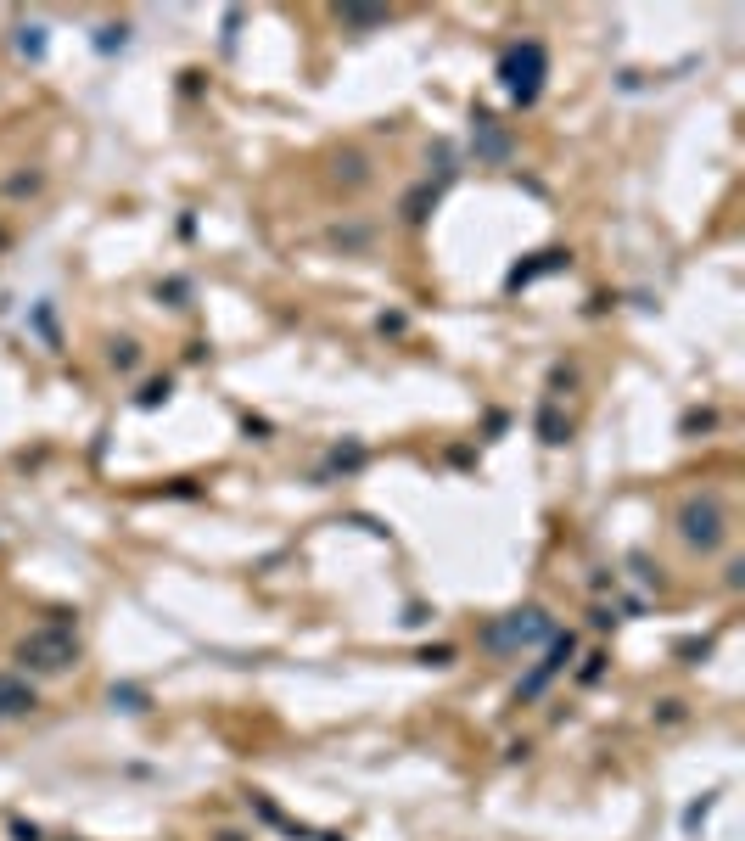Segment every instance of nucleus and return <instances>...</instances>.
<instances>
[{"mask_svg": "<svg viewBox=\"0 0 745 841\" xmlns=\"http://www.w3.org/2000/svg\"><path fill=\"white\" fill-rule=\"evenodd\" d=\"M544 79H549V51L544 40H516L499 51V85L516 107H533L544 96Z\"/></svg>", "mask_w": 745, "mask_h": 841, "instance_id": "obj_1", "label": "nucleus"}, {"mask_svg": "<svg viewBox=\"0 0 745 841\" xmlns=\"http://www.w3.org/2000/svg\"><path fill=\"white\" fill-rule=\"evenodd\" d=\"M17 662L34 673H62L79 662V634H73V623H45L34 628L29 640L17 645Z\"/></svg>", "mask_w": 745, "mask_h": 841, "instance_id": "obj_2", "label": "nucleus"}, {"mask_svg": "<svg viewBox=\"0 0 745 841\" xmlns=\"http://www.w3.org/2000/svg\"><path fill=\"white\" fill-rule=\"evenodd\" d=\"M678 533H684V544H695V550H717L723 533H729L723 499H717L712 488H706V494H689L684 505H678Z\"/></svg>", "mask_w": 745, "mask_h": 841, "instance_id": "obj_3", "label": "nucleus"}, {"mask_svg": "<svg viewBox=\"0 0 745 841\" xmlns=\"http://www.w3.org/2000/svg\"><path fill=\"white\" fill-rule=\"evenodd\" d=\"M544 634H549V617L538 612V606H527V612H510V623L488 628V645H493V651H510V645L544 640Z\"/></svg>", "mask_w": 745, "mask_h": 841, "instance_id": "obj_4", "label": "nucleus"}, {"mask_svg": "<svg viewBox=\"0 0 745 841\" xmlns=\"http://www.w3.org/2000/svg\"><path fill=\"white\" fill-rule=\"evenodd\" d=\"M566 264H572V253H566V247H549V253H533L527 264H516V270L505 275V286H510V292H521V286H533L538 275H561Z\"/></svg>", "mask_w": 745, "mask_h": 841, "instance_id": "obj_5", "label": "nucleus"}, {"mask_svg": "<svg viewBox=\"0 0 745 841\" xmlns=\"http://www.w3.org/2000/svg\"><path fill=\"white\" fill-rule=\"evenodd\" d=\"M566 662H572V634H555V645H549V656L538 662V673H533V679H527V685L516 690V696H538V690H544L549 679H555V673L566 668Z\"/></svg>", "mask_w": 745, "mask_h": 841, "instance_id": "obj_6", "label": "nucleus"}, {"mask_svg": "<svg viewBox=\"0 0 745 841\" xmlns=\"http://www.w3.org/2000/svg\"><path fill=\"white\" fill-rule=\"evenodd\" d=\"M17 713H34V690L23 679H6L0 673V718H17Z\"/></svg>", "mask_w": 745, "mask_h": 841, "instance_id": "obj_7", "label": "nucleus"}, {"mask_svg": "<svg viewBox=\"0 0 745 841\" xmlns=\"http://www.w3.org/2000/svg\"><path fill=\"white\" fill-rule=\"evenodd\" d=\"M437 197H443V186H432V180H421V186L404 197V225H426V214L437 208Z\"/></svg>", "mask_w": 745, "mask_h": 841, "instance_id": "obj_8", "label": "nucleus"}, {"mask_svg": "<svg viewBox=\"0 0 745 841\" xmlns=\"http://www.w3.org/2000/svg\"><path fill=\"white\" fill-rule=\"evenodd\" d=\"M566 432H572V427H566L561 404L544 399V410H538V438H544V443H566Z\"/></svg>", "mask_w": 745, "mask_h": 841, "instance_id": "obj_9", "label": "nucleus"}, {"mask_svg": "<svg viewBox=\"0 0 745 841\" xmlns=\"http://www.w3.org/2000/svg\"><path fill=\"white\" fill-rule=\"evenodd\" d=\"M370 180V157L365 152H342L337 157V186H365Z\"/></svg>", "mask_w": 745, "mask_h": 841, "instance_id": "obj_10", "label": "nucleus"}, {"mask_svg": "<svg viewBox=\"0 0 745 841\" xmlns=\"http://www.w3.org/2000/svg\"><path fill=\"white\" fill-rule=\"evenodd\" d=\"M337 17L348 23V29H381V23H387L393 12H381V6H342Z\"/></svg>", "mask_w": 745, "mask_h": 841, "instance_id": "obj_11", "label": "nucleus"}, {"mask_svg": "<svg viewBox=\"0 0 745 841\" xmlns=\"http://www.w3.org/2000/svg\"><path fill=\"white\" fill-rule=\"evenodd\" d=\"M477 135H482V152H488V157H505L510 152V141L493 129V118H482V113H477Z\"/></svg>", "mask_w": 745, "mask_h": 841, "instance_id": "obj_12", "label": "nucleus"}, {"mask_svg": "<svg viewBox=\"0 0 745 841\" xmlns=\"http://www.w3.org/2000/svg\"><path fill=\"white\" fill-rule=\"evenodd\" d=\"M17 51L23 57H45V29L34 23V29H17Z\"/></svg>", "mask_w": 745, "mask_h": 841, "instance_id": "obj_13", "label": "nucleus"}, {"mask_svg": "<svg viewBox=\"0 0 745 841\" xmlns=\"http://www.w3.org/2000/svg\"><path fill=\"white\" fill-rule=\"evenodd\" d=\"M113 365H118V371H135V365H141V348L129 343V337H124V343H113Z\"/></svg>", "mask_w": 745, "mask_h": 841, "instance_id": "obj_14", "label": "nucleus"}, {"mask_svg": "<svg viewBox=\"0 0 745 841\" xmlns=\"http://www.w3.org/2000/svg\"><path fill=\"white\" fill-rule=\"evenodd\" d=\"M124 45H129V29H124V23H118V29H101L96 51H101V57H107V51H124Z\"/></svg>", "mask_w": 745, "mask_h": 841, "instance_id": "obj_15", "label": "nucleus"}, {"mask_svg": "<svg viewBox=\"0 0 745 841\" xmlns=\"http://www.w3.org/2000/svg\"><path fill=\"white\" fill-rule=\"evenodd\" d=\"M163 399H169V376H163V382H146V387H141V404H146V410H152V404H163Z\"/></svg>", "mask_w": 745, "mask_h": 841, "instance_id": "obj_16", "label": "nucleus"}, {"mask_svg": "<svg viewBox=\"0 0 745 841\" xmlns=\"http://www.w3.org/2000/svg\"><path fill=\"white\" fill-rule=\"evenodd\" d=\"M157 298H174V303H180V298H185V281H163V286H157Z\"/></svg>", "mask_w": 745, "mask_h": 841, "instance_id": "obj_17", "label": "nucleus"}, {"mask_svg": "<svg viewBox=\"0 0 745 841\" xmlns=\"http://www.w3.org/2000/svg\"><path fill=\"white\" fill-rule=\"evenodd\" d=\"M12 836L17 841H40V830H34V825H12Z\"/></svg>", "mask_w": 745, "mask_h": 841, "instance_id": "obj_18", "label": "nucleus"}, {"mask_svg": "<svg viewBox=\"0 0 745 841\" xmlns=\"http://www.w3.org/2000/svg\"><path fill=\"white\" fill-rule=\"evenodd\" d=\"M0 247H6V230H0Z\"/></svg>", "mask_w": 745, "mask_h": 841, "instance_id": "obj_19", "label": "nucleus"}]
</instances>
